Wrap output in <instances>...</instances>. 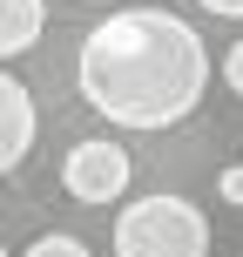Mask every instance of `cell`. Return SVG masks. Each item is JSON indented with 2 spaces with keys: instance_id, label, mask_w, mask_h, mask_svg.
Instances as JSON below:
<instances>
[{
  "instance_id": "ba28073f",
  "label": "cell",
  "mask_w": 243,
  "mask_h": 257,
  "mask_svg": "<svg viewBox=\"0 0 243 257\" xmlns=\"http://www.w3.org/2000/svg\"><path fill=\"white\" fill-rule=\"evenodd\" d=\"M223 81H230V95H243V41L223 54Z\"/></svg>"
},
{
  "instance_id": "3957f363",
  "label": "cell",
  "mask_w": 243,
  "mask_h": 257,
  "mask_svg": "<svg viewBox=\"0 0 243 257\" xmlns=\"http://www.w3.org/2000/svg\"><path fill=\"white\" fill-rule=\"evenodd\" d=\"M128 176H135V156H128L122 142H108V136L75 142V149L61 156V190L75 196V203H122Z\"/></svg>"
},
{
  "instance_id": "8fae6325",
  "label": "cell",
  "mask_w": 243,
  "mask_h": 257,
  "mask_svg": "<svg viewBox=\"0 0 243 257\" xmlns=\"http://www.w3.org/2000/svg\"><path fill=\"white\" fill-rule=\"evenodd\" d=\"M0 257H7V244H0Z\"/></svg>"
},
{
  "instance_id": "277c9868",
  "label": "cell",
  "mask_w": 243,
  "mask_h": 257,
  "mask_svg": "<svg viewBox=\"0 0 243 257\" xmlns=\"http://www.w3.org/2000/svg\"><path fill=\"white\" fill-rule=\"evenodd\" d=\"M34 136H41V108H34V95H27V81H14L7 68H0V176H14V169L27 163Z\"/></svg>"
},
{
  "instance_id": "7a4b0ae2",
  "label": "cell",
  "mask_w": 243,
  "mask_h": 257,
  "mask_svg": "<svg viewBox=\"0 0 243 257\" xmlns=\"http://www.w3.org/2000/svg\"><path fill=\"white\" fill-rule=\"evenodd\" d=\"M115 257H203L209 250V217L176 190L135 196V203L115 217Z\"/></svg>"
},
{
  "instance_id": "30bf717a",
  "label": "cell",
  "mask_w": 243,
  "mask_h": 257,
  "mask_svg": "<svg viewBox=\"0 0 243 257\" xmlns=\"http://www.w3.org/2000/svg\"><path fill=\"white\" fill-rule=\"evenodd\" d=\"M95 7H108V0H95Z\"/></svg>"
},
{
  "instance_id": "6da1fadb",
  "label": "cell",
  "mask_w": 243,
  "mask_h": 257,
  "mask_svg": "<svg viewBox=\"0 0 243 257\" xmlns=\"http://www.w3.org/2000/svg\"><path fill=\"white\" fill-rule=\"evenodd\" d=\"M75 88L102 122L155 136L196 115L209 88V48L182 14L169 7H122L88 27L75 54Z\"/></svg>"
},
{
  "instance_id": "52a82bcc",
  "label": "cell",
  "mask_w": 243,
  "mask_h": 257,
  "mask_svg": "<svg viewBox=\"0 0 243 257\" xmlns=\"http://www.w3.org/2000/svg\"><path fill=\"white\" fill-rule=\"evenodd\" d=\"M216 196H223L230 210H243V163H230V169L216 176Z\"/></svg>"
},
{
  "instance_id": "9c48e42d",
  "label": "cell",
  "mask_w": 243,
  "mask_h": 257,
  "mask_svg": "<svg viewBox=\"0 0 243 257\" xmlns=\"http://www.w3.org/2000/svg\"><path fill=\"white\" fill-rule=\"evenodd\" d=\"M203 14H223V21H243V0H196Z\"/></svg>"
},
{
  "instance_id": "5b68a950",
  "label": "cell",
  "mask_w": 243,
  "mask_h": 257,
  "mask_svg": "<svg viewBox=\"0 0 243 257\" xmlns=\"http://www.w3.org/2000/svg\"><path fill=\"white\" fill-rule=\"evenodd\" d=\"M48 27V0H0V61L27 54Z\"/></svg>"
},
{
  "instance_id": "8992f818",
  "label": "cell",
  "mask_w": 243,
  "mask_h": 257,
  "mask_svg": "<svg viewBox=\"0 0 243 257\" xmlns=\"http://www.w3.org/2000/svg\"><path fill=\"white\" fill-rule=\"evenodd\" d=\"M27 257H88V244H81V237H68V230H48V237H34V244H27Z\"/></svg>"
}]
</instances>
